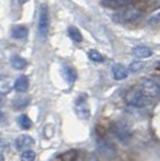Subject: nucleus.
Wrapping results in <instances>:
<instances>
[{"label": "nucleus", "mask_w": 160, "mask_h": 161, "mask_svg": "<svg viewBox=\"0 0 160 161\" xmlns=\"http://www.w3.org/2000/svg\"><path fill=\"white\" fill-rule=\"evenodd\" d=\"M11 87H12V84H11V80H6V78H3V80H1V83H0V90H1L3 94L9 93V92L11 90Z\"/></svg>", "instance_id": "obj_23"}, {"label": "nucleus", "mask_w": 160, "mask_h": 161, "mask_svg": "<svg viewBox=\"0 0 160 161\" xmlns=\"http://www.w3.org/2000/svg\"><path fill=\"white\" fill-rule=\"evenodd\" d=\"M18 124H20V126L23 129V130H29V129L33 126L31 119H30L28 115H26V114L20 115V118H18Z\"/></svg>", "instance_id": "obj_18"}, {"label": "nucleus", "mask_w": 160, "mask_h": 161, "mask_svg": "<svg viewBox=\"0 0 160 161\" xmlns=\"http://www.w3.org/2000/svg\"><path fill=\"white\" fill-rule=\"evenodd\" d=\"M104 6L112 8V10H119V8H124L127 7L131 0H102L101 1Z\"/></svg>", "instance_id": "obj_9"}, {"label": "nucleus", "mask_w": 160, "mask_h": 161, "mask_svg": "<svg viewBox=\"0 0 160 161\" xmlns=\"http://www.w3.org/2000/svg\"><path fill=\"white\" fill-rule=\"evenodd\" d=\"M142 67H143V64L141 63V61H133L130 65H129V70L131 71V72H139L142 70Z\"/></svg>", "instance_id": "obj_24"}, {"label": "nucleus", "mask_w": 160, "mask_h": 161, "mask_svg": "<svg viewBox=\"0 0 160 161\" xmlns=\"http://www.w3.org/2000/svg\"><path fill=\"white\" fill-rule=\"evenodd\" d=\"M61 76L64 77V80H66L67 83L72 84L73 82L76 80V78H77V72L71 66H63V69H61Z\"/></svg>", "instance_id": "obj_12"}, {"label": "nucleus", "mask_w": 160, "mask_h": 161, "mask_svg": "<svg viewBox=\"0 0 160 161\" xmlns=\"http://www.w3.org/2000/svg\"><path fill=\"white\" fill-rule=\"evenodd\" d=\"M34 144H35V141H34L33 137L29 136V135H20L14 141V146L17 148V150H22V152L29 150Z\"/></svg>", "instance_id": "obj_7"}, {"label": "nucleus", "mask_w": 160, "mask_h": 161, "mask_svg": "<svg viewBox=\"0 0 160 161\" xmlns=\"http://www.w3.org/2000/svg\"><path fill=\"white\" fill-rule=\"evenodd\" d=\"M142 16V11L137 7H127L113 16V20L117 23H130L139 19Z\"/></svg>", "instance_id": "obj_3"}, {"label": "nucleus", "mask_w": 160, "mask_h": 161, "mask_svg": "<svg viewBox=\"0 0 160 161\" xmlns=\"http://www.w3.org/2000/svg\"><path fill=\"white\" fill-rule=\"evenodd\" d=\"M60 161H78L80 160V153L78 150H75V149H71V150H67L65 153L59 156Z\"/></svg>", "instance_id": "obj_15"}, {"label": "nucleus", "mask_w": 160, "mask_h": 161, "mask_svg": "<svg viewBox=\"0 0 160 161\" xmlns=\"http://www.w3.org/2000/svg\"><path fill=\"white\" fill-rule=\"evenodd\" d=\"M29 103V99L26 96H20L14 101V109H20V108H24Z\"/></svg>", "instance_id": "obj_21"}, {"label": "nucleus", "mask_w": 160, "mask_h": 161, "mask_svg": "<svg viewBox=\"0 0 160 161\" xmlns=\"http://www.w3.org/2000/svg\"><path fill=\"white\" fill-rule=\"evenodd\" d=\"M11 65L16 70H23L27 67V60L22 58L20 55H14L11 58Z\"/></svg>", "instance_id": "obj_16"}, {"label": "nucleus", "mask_w": 160, "mask_h": 161, "mask_svg": "<svg viewBox=\"0 0 160 161\" xmlns=\"http://www.w3.org/2000/svg\"><path fill=\"white\" fill-rule=\"evenodd\" d=\"M158 23H160V7L154 10L147 18V24L148 25H154V24H158Z\"/></svg>", "instance_id": "obj_19"}, {"label": "nucleus", "mask_w": 160, "mask_h": 161, "mask_svg": "<svg viewBox=\"0 0 160 161\" xmlns=\"http://www.w3.org/2000/svg\"><path fill=\"white\" fill-rule=\"evenodd\" d=\"M36 158L35 155V152L29 149V150H24L22 155H20V161H34Z\"/></svg>", "instance_id": "obj_22"}, {"label": "nucleus", "mask_w": 160, "mask_h": 161, "mask_svg": "<svg viewBox=\"0 0 160 161\" xmlns=\"http://www.w3.org/2000/svg\"><path fill=\"white\" fill-rule=\"evenodd\" d=\"M67 35H69V37L72 41H75V42H81V41L83 40V36H82V34H81L80 29H77L76 27L67 28Z\"/></svg>", "instance_id": "obj_17"}, {"label": "nucleus", "mask_w": 160, "mask_h": 161, "mask_svg": "<svg viewBox=\"0 0 160 161\" xmlns=\"http://www.w3.org/2000/svg\"><path fill=\"white\" fill-rule=\"evenodd\" d=\"M88 57H89V59L92 61H94V63H102V61L105 60L104 55H102L100 52L95 51V49H90V51L88 52Z\"/></svg>", "instance_id": "obj_20"}, {"label": "nucleus", "mask_w": 160, "mask_h": 161, "mask_svg": "<svg viewBox=\"0 0 160 161\" xmlns=\"http://www.w3.org/2000/svg\"><path fill=\"white\" fill-rule=\"evenodd\" d=\"M111 130H112V134L117 137V140L122 142L123 144H128L133 138V131L125 123H122V121L114 123Z\"/></svg>", "instance_id": "obj_2"}, {"label": "nucleus", "mask_w": 160, "mask_h": 161, "mask_svg": "<svg viewBox=\"0 0 160 161\" xmlns=\"http://www.w3.org/2000/svg\"><path fill=\"white\" fill-rule=\"evenodd\" d=\"M11 35L16 40H24L28 36V29L24 25H14L11 30Z\"/></svg>", "instance_id": "obj_14"}, {"label": "nucleus", "mask_w": 160, "mask_h": 161, "mask_svg": "<svg viewBox=\"0 0 160 161\" xmlns=\"http://www.w3.org/2000/svg\"><path fill=\"white\" fill-rule=\"evenodd\" d=\"M98 148H99V152L101 154L105 155V156H108V158H111V156H113L116 154L114 146L110 141H107L106 138H102V137L98 138Z\"/></svg>", "instance_id": "obj_8"}, {"label": "nucleus", "mask_w": 160, "mask_h": 161, "mask_svg": "<svg viewBox=\"0 0 160 161\" xmlns=\"http://www.w3.org/2000/svg\"><path fill=\"white\" fill-rule=\"evenodd\" d=\"M124 99H125V102H127L128 105H130V106H133V107H135V108L146 107L147 105L149 103V101H151L146 95L143 94L140 89H139V87L129 89L127 93H125Z\"/></svg>", "instance_id": "obj_1"}, {"label": "nucleus", "mask_w": 160, "mask_h": 161, "mask_svg": "<svg viewBox=\"0 0 160 161\" xmlns=\"http://www.w3.org/2000/svg\"><path fill=\"white\" fill-rule=\"evenodd\" d=\"M133 53L135 54L136 58H140V59H147L149 58L153 52L149 47H146V46H136V47L133 49Z\"/></svg>", "instance_id": "obj_13"}, {"label": "nucleus", "mask_w": 160, "mask_h": 161, "mask_svg": "<svg viewBox=\"0 0 160 161\" xmlns=\"http://www.w3.org/2000/svg\"><path fill=\"white\" fill-rule=\"evenodd\" d=\"M137 87H139V89L146 95L149 100H152V99H154V97H157V96L160 95V86L157 82H154L152 80H142Z\"/></svg>", "instance_id": "obj_5"}, {"label": "nucleus", "mask_w": 160, "mask_h": 161, "mask_svg": "<svg viewBox=\"0 0 160 161\" xmlns=\"http://www.w3.org/2000/svg\"><path fill=\"white\" fill-rule=\"evenodd\" d=\"M49 29V16H48V8L46 5H42L39 14V23H37V31L41 40H45L48 35Z\"/></svg>", "instance_id": "obj_4"}, {"label": "nucleus", "mask_w": 160, "mask_h": 161, "mask_svg": "<svg viewBox=\"0 0 160 161\" xmlns=\"http://www.w3.org/2000/svg\"><path fill=\"white\" fill-rule=\"evenodd\" d=\"M158 69H159V70H160V61H159V63H158Z\"/></svg>", "instance_id": "obj_26"}, {"label": "nucleus", "mask_w": 160, "mask_h": 161, "mask_svg": "<svg viewBox=\"0 0 160 161\" xmlns=\"http://www.w3.org/2000/svg\"><path fill=\"white\" fill-rule=\"evenodd\" d=\"M14 88L18 93H26L29 88V80L27 76H20L17 77L14 83Z\"/></svg>", "instance_id": "obj_11"}, {"label": "nucleus", "mask_w": 160, "mask_h": 161, "mask_svg": "<svg viewBox=\"0 0 160 161\" xmlns=\"http://www.w3.org/2000/svg\"><path fill=\"white\" fill-rule=\"evenodd\" d=\"M112 75L113 78L117 80H123L128 77V70L122 64H114L112 66Z\"/></svg>", "instance_id": "obj_10"}, {"label": "nucleus", "mask_w": 160, "mask_h": 161, "mask_svg": "<svg viewBox=\"0 0 160 161\" xmlns=\"http://www.w3.org/2000/svg\"><path fill=\"white\" fill-rule=\"evenodd\" d=\"M18 1H20V4H26V3H28L29 0H18Z\"/></svg>", "instance_id": "obj_25"}, {"label": "nucleus", "mask_w": 160, "mask_h": 161, "mask_svg": "<svg viewBox=\"0 0 160 161\" xmlns=\"http://www.w3.org/2000/svg\"><path fill=\"white\" fill-rule=\"evenodd\" d=\"M75 111H76V114L80 117L81 119H89L90 108L88 105L86 95H80L78 96V99L76 100V103H75Z\"/></svg>", "instance_id": "obj_6"}]
</instances>
